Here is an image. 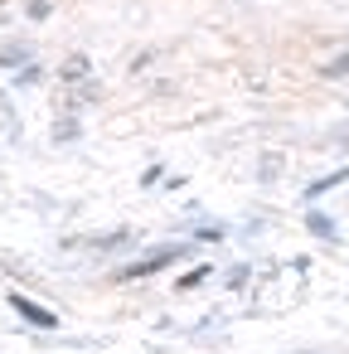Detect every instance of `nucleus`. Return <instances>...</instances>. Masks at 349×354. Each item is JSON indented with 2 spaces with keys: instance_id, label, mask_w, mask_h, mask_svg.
I'll return each mask as SVG.
<instances>
[{
  "instance_id": "obj_1",
  "label": "nucleus",
  "mask_w": 349,
  "mask_h": 354,
  "mask_svg": "<svg viewBox=\"0 0 349 354\" xmlns=\"http://www.w3.org/2000/svg\"><path fill=\"white\" fill-rule=\"evenodd\" d=\"M180 257V248H160V252H151V257H141V262H131V267H122L117 277L126 281V277H151V272H160V267H170Z\"/></svg>"
},
{
  "instance_id": "obj_2",
  "label": "nucleus",
  "mask_w": 349,
  "mask_h": 354,
  "mask_svg": "<svg viewBox=\"0 0 349 354\" xmlns=\"http://www.w3.org/2000/svg\"><path fill=\"white\" fill-rule=\"evenodd\" d=\"M10 306H15V310H20V315H25L30 325H44V330H54V315H49L44 306H35L30 296H20V291H10Z\"/></svg>"
},
{
  "instance_id": "obj_3",
  "label": "nucleus",
  "mask_w": 349,
  "mask_h": 354,
  "mask_svg": "<svg viewBox=\"0 0 349 354\" xmlns=\"http://www.w3.org/2000/svg\"><path fill=\"white\" fill-rule=\"evenodd\" d=\"M349 180V170H334V175H325V180H315L310 189H305V199H320V194H330V189H339Z\"/></svg>"
},
{
  "instance_id": "obj_4",
  "label": "nucleus",
  "mask_w": 349,
  "mask_h": 354,
  "mask_svg": "<svg viewBox=\"0 0 349 354\" xmlns=\"http://www.w3.org/2000/svg\"><path fill=\"white\" fill-rule=\"evenodd\" d=\"M15 64H25V49L20 44H6V49H0V68H15Z\"/></svg>"
},
{
  "instance_id": "obj_5",
  "label": "nucleus",
  "mask_w": 349,
  "mask_h": 354,
  "mask_svg": "<svg viewBox=\"0 0 349 354\" xmlns=\"http://www.w3.org/2000/svg\"><path fill=\"white\" fill-rule=\"evenodd\" d=\"M305 223H310V233H320V238H334V223H330L325 214H310Z\"/></svg>"
},
{
  "instance_id": "obj_6",
  "label": "nucleus",
  "mask_w": 349,
  "mask_h": 354,
  "mask_svg": "<svg viewBox=\"0 0 349 354\" xmlns=\"http://www.w3.org/2000/svg\"><path fill=\"white\" fill-rule=\"evenodd\" d=\"M204 277H209V267H194V272H185V277H180V291H189V286H199Z\"/></svg>"
},
{
  "instance_id": "obj_7",
  "label": "nucleus",
  "mask_w": 349,
  "mask_h": 354,
  "mask_svg": "<svg viewBox=\"0 0 349 354\" xmlns=\"http://www.w3.org/2000/svg\"><path fill=\"white\" fill-rule=\"evenodd\" d=\"M330 73H349V54H344V59H334V64H330Z\"/></svg>"
}]
</instances>
